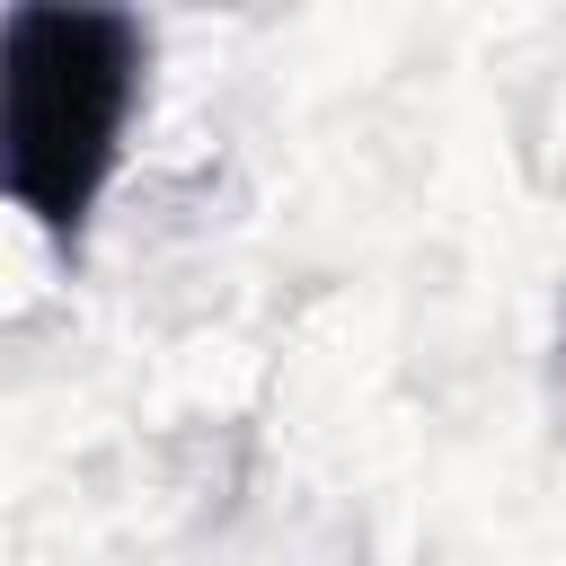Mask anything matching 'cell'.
Listing matches in <instances>:
<instances>
[{
	"label": "cell",
	"mask_w": 566,
	"mask_h": 566,
	"mask_svg": "<svg viewBox=\"0 0 566 566\" xmlns=\"http://www.w3.org/2000/svg\"><path fill=\"white\" fill-rule=\"evenodd\" d=\"M142 97V27L124 9H9L0 18V195L80 248Z\"/></svg>",
	"instance_id": "6da1fadb"
}]
</instances>
